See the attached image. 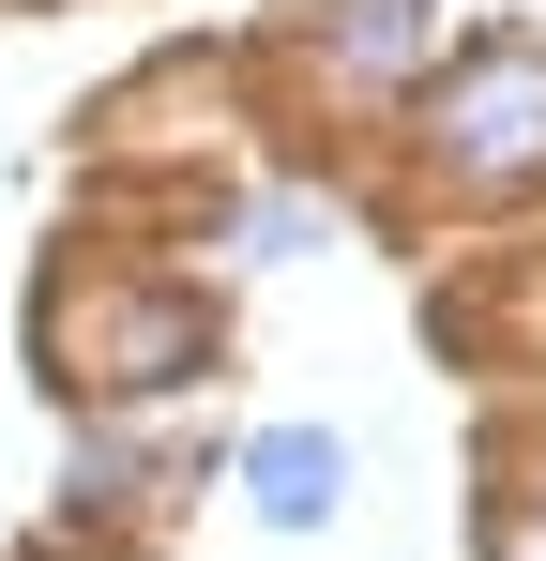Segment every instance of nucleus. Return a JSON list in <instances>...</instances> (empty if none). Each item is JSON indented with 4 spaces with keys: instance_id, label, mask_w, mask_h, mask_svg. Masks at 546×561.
<instances>
[{
    "instance_id": "1",
    "label": "nucleus",
    "mask_w": 546,
    "mask_h": 561,
    "mask_svg": "<svg viewBox=\"0 0 546 561\" xmlns=\"http://www.w3.org/2000/svg\"><path fill=\"white\" fill-rule=\"evenodd\" d=\"M441 152L470 183H532L546 168V46H486L441 77Z\"/></svg>"
},
{
    "instance_id": "2",
    "label": "nucleus",
    "mask_w": 546,
    "mask_h": 561,
    "mask_svg": "<svg viewBox=\"0 0 546 561\" xmlns=\"http://www.w3.org/2000/svg\"><path fill=\"white\" fill-rule=\"evenodd\" d=\"M243 485H259V516H288V531H304V516H334V485H350V456H334L319 425H273L259 456H243Z\"/></svg>"
},
{
    "instance_id": "3",
    "label": "nucleus",
    "mask_w": 546,
    "mask_h": 561,
    "mask_svg": "<svg viewBox=\"0 0 546 561\" xmlns=\"http://www.w3.org/2000/svg\"><path fill=\"white\" fill-rule=\"evenodd\" d=\"M425 46H441L425 0H334V61H350V77H410Z\"/></svg>"
},
{
    "instance_id": "4",
    "label": "nucleus",
    "mask_w": 546,
    "mask_h": 561,
    "mask_svg": "<svg viewBox=\"0 0 546 561\" xmlns=\"http://www.w3.org/2000/svg\"><path fill=\"white\" fill-rule=\"evenodd\" d=\"M516 561H546V516H532V531H516Z\"/></svg>"
}]
</instances>
